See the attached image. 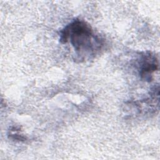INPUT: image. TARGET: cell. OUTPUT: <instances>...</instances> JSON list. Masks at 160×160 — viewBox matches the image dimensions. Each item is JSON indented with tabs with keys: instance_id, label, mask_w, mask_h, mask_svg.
Segmentation results:
<instances>
[{
	"instance_id": "cell-2",
	"label": "cell",
	"mask_w": 160,
	"mask_h": 160,
	"mask_svg": "<svg viewBox=\"0 0 160 160\" xmlns=\"http://www.w3.org/2000/svg\"><path fill=\"white\" fill-rule=\"evenodd\" d=\"M158 69V60L156 56L151 53L144 55L140 66L139 74L141 78L146 80H150L152 74Z\"/></svg>"
},
{
	"instance_id": "cell-1",
	"label": "cell",
	"mask_w": 160,
	"mask_h": 160,
	"mask_svg": "<svg viewBox=\"0 0 160 160\" xmlns=\"http://www.w3.org/2000/svg\"><path fill=\"white\" fill-rule=\"evenodd\" d=\"M59 41L65 44L69 41L79 54H91L100 48L101 40L94 35L91 27L86 22L75 19L60 32Z\"/></svg>"
}]
</instances>
